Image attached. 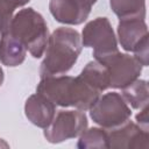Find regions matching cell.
I'll use <instances>...</instances> for the list:
<instances>
[{
    "mask_svg": "<svg viewBox=\"0 0 149 149\" xmlns=\"http://www.w3.org/2000/svg\"><path fill=\"white\" fill-rule=\"evenodd\" d=\"M24 57L23 45L19 43L9 34L3 33L0 43V59L7 65H16L22 62Z\"/></svg>",
    "mask_w": 149,
    "mask_h": 149,
    "instance_id": "6",
    "label": "cell"
},
{
    "mask_svg": "<svg viewBox=\"0 0 149 149\" xmlns=\"http://www.w3.org/2000/svg\"><path fill=\"white\" fill-rule=\"evenodd\" d=\"M7 34L14 37L23 47L26 45L34 57H40L47 36V27L43 19L31 9L20 12L9 23Z\"/></svg>",
    "mask_w": 149,
    "mask_h": 149,
    "instance_id": "3",
    "label": "cell"
},
{
    "mask_svg": "<svg viewBox=\"0 0 149 149\" xmlns=\"http://www.w3.org/2000/svg\"><path fill=\"white\" fill-rule=\"evenodd\" d=\"M79 36L72 29H58L50 38V45L42 71L45 73H62L71 68L79 54Z\"/></svg>",
    "mask_w": 149,
    "mask_h": 149,
    "instance_id": "2",
    "label": "cell"
},
{
    "mask_svg": "<svg viewBox=\"0 0 149 149\" xmlns=\"http://www.w3.org/2000/svg\"><path fill=\"white\" fill-rule=\"evenodd\" d=\"M51 12L58 21L79 23L87 16L90 8L78 0H52Z\"/></svg>",
    "mask_w": 149,
    "mask_h": 149,
    "instance_id": "5",
    "label": "cell"
},
{
    "mask_svg": "<svg viewBox=\"0 0 149 149\" xmlns=\"http://www.w3.org/2000/svg\"><path fill=\"white\" fill-rule=\"evenodd\" d=\"M27 1L29 0H0V31H7L13 10L15 9V7L21 6Z\"/></svg>",
    "mask_w": 149,
    "mask_h": 149,
    "instance_id": "7",
    "label": "cell"
},
{
    "mask_svg": "<svg viewBox=\"0 0 149 149\" xmlns=\"http://www.w3.org/2000/svg\"><path fill=\"white\" fill-rule=\"evenodd\" d=\"M1 80H2V72H1V70H0V84H1Z\"/></svg>",
    "mask_w": 149,
    "mask_h": 149,
    "instance_id": "8",
    "label": "cell"
},
{
    "mask_svg": "<svg viewBox=\"0 0 149 149\" xmlns=\"http://www.w3.org/2000/svg\"><path fill=\"white\" fill-rule=\"evenodd\" d=\"M38 91L42 95L59 105H76L84 109L93 105L99 94L81 77L77 79L70 77L58 79L45 78L40 84Z\"/></svg>",
    "mask_w": 149,
    "mask_h": 149,
    "instance_id": "1",
    "label": "cell"
},
{
    "mask_svg": "<svg viewBox=\"0 0 149 149\" xmlns=\"http://www.w3.org/2000/svg\"><path fill=\"white\" fill-rule=\"evenodd\" d=\"M121 108H126L125 104L122 102V100L120 99V97L115 93L112 94H107L104 97V99H101V101H99V104L92 108V118L101 125L105 126H109V125H114L118 123V120H123L126 119L129 113H121V112H113L115 109H121Z\"/></svg>",
    "mask_w": 149,
    "mask_h": 149,
    "instance_id": "4",
    "label": "cell"
}]
</instances>
